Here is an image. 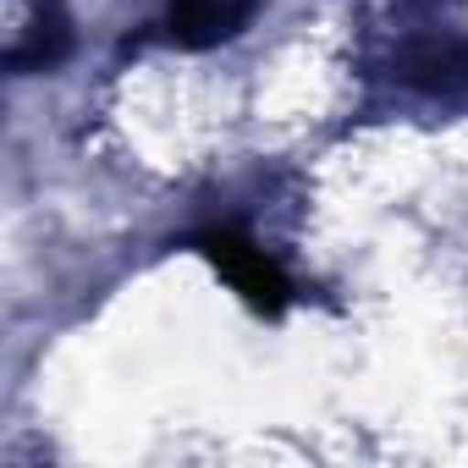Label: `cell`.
<instances>
[{"label": "cell", "mask_w": 468, "mask_h": 468, "mask_svg": "<svg viewBox=\"0 0 468 468\" xmlns=\"http://www.w3.org/2000/svg\"><path fill=\"white\" fill-rule=\"evenodd\" d=\"M198 254L231 282V292H243L260 314H282V309H287V298H292L287 276H282L276 260H271L265 249H254L249 238H238V231H204V238H198Z\"/></svg>", "instance_id": "1"}, {"label": "cell", "mask_w": 468, "mask_h": 468, "mask_svg": "<svg viewBox=\"0 0 468 468\" xmlns=\"http://www.w3.org/2000/svg\"><path fill=\"white\" fill-rule=\"evenodd\" d=\"M67 56V12L61 0H17L12 34H6V67L12 72H45Z\"/></svg>", "instance_id": "2"}, {"label": "cell", "mask_w": 468, "mask_h": 468, "mask_svg": "<svg viewBox=\"0 0 468 468\" xmlns=\"http://www.w3.org/2000/svg\"><path fill=\"white\" fill-rule=\"evenodd\" d=\"M260 0H171L165 12V39L182 50H209L220 39H238Z\"/></svg>", "instance_id": "3"}]
</instances>
